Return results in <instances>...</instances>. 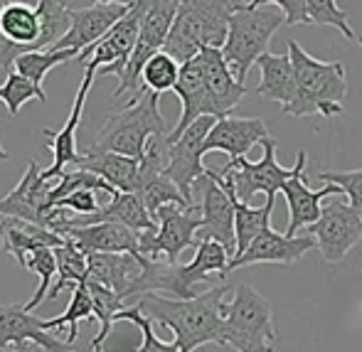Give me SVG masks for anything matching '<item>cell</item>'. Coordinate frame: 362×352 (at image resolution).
<instances>
[{
	"label": "cell",
	"instance_id": "f6af8a7d",
	"mask_svg": "<svg viewBox=\"0 0 362 352\" xmlns=\"http://www.w3.org/2000/svg\"><path fill=\"white\" fill-rule=\"evenodd\" d=\"M0 352H45V350L37 348V345H33V343H28V345H10V348H5Z\"/></svg>",
	"mask_w": 362,
	"mask_h": 352
},
{
	"label": "cell",
	"instance_id": "d6986e66",
	"mask_svg": "<svg viewBox=\"0 0 362 352\" xmlns=\"http://www.w3.org/2000/svg\"><path fill=\"white\" fill-rule=\"evenodd\" d=\"M54 187V180H42V168L35 160L28 163L23 180L18 182L15 190L0 200V214L3 217L23 219V222H33L42 227V217L47 212V195Z\"/></svg>",
	"mask_w": 362,
	"mask_h": 352
},
{
	"label": "cell",
	"instance_id": "5b68a950",
	"mask_svg": "<svg viewBox=\"0 0 362 352\" xmlns=\"http://www.w3.org/2000/svg\"><path fill=\"white\" fill-rule=\"evenodd\" d=\"M153 136H170V131L160 116V96L144 91L136 101H129L124 111L109 116L89 151L144 160L146 146Z\"/></svg>",
	"mask_w": 362,
	"mask_h": 352
},
{
	"label": "cell",
	"instance_id": "1f68e13d",
	"mask_svg": "<svg viewBox=\"0 0 362 352\" xmlns=\"http://www.w3.org/2000/svg\"><path fill=\"white\" fill-rule=\"evenodd\" d=\"M54 259H57V281H54L52 291H49L47 300H54L64 288H79L89 281V262L81 249L74 244H64V247L54 249Z\"/></svg>",
	"mask_w": 362,
	"mask_h": 352
},
{
	"label": "cell",
	"instance_id": "d6a6232c",
	"mask_svg": "<svg viewBox=\"0 0 362 352\" xmlns=\"http://www.w3.org/2000/svg\"><path fill=\"white\" fill-rule=\"evenodd\" d=\"M276 205V197H267L264 207H252L239 202L237 197V217H234V232H237V254L234 257H242L252 242L264 232L267 227H272V212Z\"/></svg>",
	"mask_w": 362,
	"mask_h": 352
},
{
	"label": "cell",
	"instance_id": "c3c4849f",
	"mask_svg": "<svg viewBox=\"0 0 362 352\" xmlns=\"http://www.w3.org/2000/svg\"><path fill=\"white\" fill-rule=\"evenodd\" d=\"M358 42H360V47H362V35H358Z\"/></svg>",
	"mask_w": 362,
	"mask_h": 352
},
{
	"label": "cell",
	"instance_id": "83f0119b",
	"mask_svg": "<svg viewBox=\"0 0 362 352\" xmlns=\"http://www.w3.org/2000/svg\"><path fill=\"white\" fill-rule=\"evenodd\" d=\"M74 168L104 177L119 192L141 190V160H134V158L116 156V153H96L86 148V153L74 163Z\"/></svg>",
	"mask_w": 362,
	"mask_h": 352
},
{
	"label": "cell",
	"instance_id": "e575fe53",
	"mask_svg": "<svg viewBox=\"0 0 362 352\" xmlns=\"http://www.w3.org/2000/svg\"><path fill=\"white\" fill-rule=\"evenodd\" d=\"M139 195L144 197V202H146V207H148V212H151L153 219H156V214L168 205L192 207L165 172H158V175H141Z\"/></svg>",
	"mask_w": 362,
	"mask_h": 352
},
{
	"label": "cell",
	"instance_id": "d4e9b609",
	"mask_svg": "<svg viewBox=\"0 0 362 352\" xmlns=\"http://www.w3.org/2000/svg\"><path fill=\"white\" fill-rule=\"evenodd\" d=\"M64 244H67V239L40 227V224L23 222V219L13 217L0 219V249H3V254L15 257V262L23 269L33 252H37V249H57L64 247Z\"/></svg>",
	"mask_w": 362,
	"mask_h": 352
},
{
	"label": "cell",
	"instance_id": "ba28073f",
	"mask_svg": "<svg viewBox=\"0 0 362 352\" xmlns=\"http://www.w3.org/2000/svg\"><path fill=\"white\" fill-rule=\"evenodd\" d=\"M177 8H180L177 0H144L139 42H136L134 54L126 64V71L121 74L119 86L114 89V99H121L129 91V101H136L146 91L144 84H141V74H144L146 64L165 47L168 35H170L173 23L177 18Z\"/></svg>",
	"mask_w": 362,
	"mask_h": 352
},
{
	"label": "cell",
	"instance_id": "e0dca14e",
	"mask_svg": "<svg viewBox=\"0 0 362 352\" xmlns=\"http://www.w3.org/2000/svg\"><path fill=\"white\" fill-rule=\"evenodd\" d=\"M310 249H318L315 239L310 234H298V237H286V234L274 232V227H267L252 247L229 262V271H237L242 266H254V264H293Z\"/></svg>",
	"mask_w": 362,
	"mask_h": 352
},
{
	"label": "cell",
	"instance_id": "ab89813d",
	"mask_svg": "<svg viewBox=\"0 0 362 352\" xmlns=\"http://www.w3.org/2000/svg\"><path fill=\"white\" fill-rule=\"evenodd\" d=\"M177 79H180V64L165 52H158L151 62L146 64L144 74H141V84L146 91L153 94H165V91H175Z\"/></svg>",
	"mask_w": 362,
	"mask_h": 352
},
{
	"label": "cell",
	"instance_id": "2e32d148",
	"mask_svg": "<svg viewBox=\"0 0 362 352\" xmlns=\"http://www.w3.org/2000/svg\"><path fill=\"white\" fill-rule=\"evenodd\" d=\"M37 345L45 352H76L67 340H57L54 333L45 330V320L28 313L25 305L5 303L0 305V350L10 345Z\"/></svg>",
	"mask_w": 362,
	"mask_h": 352
},
{
	"label": "cell",
	"instance_id": "44dd1931",
	"mask_svg": "<svg viewBox=\"0 0 362 352\" xmlns=\"http://www.w3.org/2000/svg\"><path fill=\"white\" fill-rule=\"evenodd\" d=\"M89 281L111 288L121 300L134 298L136 283L144 276V257L136 254H89Z\"/></svg>",
	"mask_w": 362,
	"mask_h": 352
},
{
	"label": "cell",
	"instance_id": "60d3db41",
	"mask_svg": "<svg viewBox=\"0 0 362 352\" xmlns=\"http://www.w3.org/2000/svg\"><path fill=\"white\" fill-rule=\"evenodd\" d=\"M69 59H79V54L67 52V49L64 52H52V49H47V52H28L15 62V71H20L25 79H30L37 89H42V81L47 76V71L69 62Z\"/></svg>",
	"mask_w": 362,
	"mask_h": 352
},
{
	"label": "cell",
	"instance_id": "d590c367",
	"mask_svg": "<svg viewBox=\"0 0 362 352\" xmlns=\"http://www.w3.org/2000/svg\"><path fill=\"white\" fill-rule=\"evenodd\" d=\"M81 320H94V300H91V293H89V288H86V283L72 291V298H69V305L64 308L62 315L45 320V330L54 333V330L69 325L67 343L74 345V340L79 338V323Z\"/></svg>",
	"mask_w": 362,
	"mask_h": 352
},
{
	"label": "cell",
	"instance_id": "f35d334b",
	"mask_svg": "<svg viewBox=\"0 0 362 352\" xmlns=\"http://www.w3.org/2000/svg\"><path fill=\"white\" fill-rule=\"evenodd\" d=\"M33 99L45 104L47 96H45V91L37 89L33 81L25 79L20 71H8V74H5V84L0 86V101H3L5 109H8V119H15V116L20 114V109Z\"/></svg>",
	"mask_w": 362,
	"mask_h": 352
},
{
	"label": "cell",
	"instance_id": "4316f807",
	"mask_svg": "<svg viewBox=\"0 0 362 352\" xmlns=\"http://www.w3.org/2000/svg\"><path fill=\"white\" fill-rule=\"evenodd\" d=\"M259 71H262V79H259L257 94L262 99L279 101L284 109V114L288 116V111L298 101V81H296V71L291 64L288 52L286 54H264L257 62Z\"/></svg>",
	"mask_w": 362,
	"mask_h": 352
},
{
	"label": "cell",
	"instance_id": "7a4b0ae2",
	"mask_svg": "<svg viewBox=\"0 0 362 352\" xmlns=\"http://www.w3.org/2000/svg\"><path fill=\"white\" fill-rule=\"evenodd\" d=\"M239 8V0H182L163 52L182 67L202 49H222L227 42L229 18Z\"/></svg>",
	"mask_w": 362,
	"mask_h": 352
},
{
	"label": "cell",
	"instance_id": "ee69618b",
	"mask_svg": "<svg viewBox=\"0 0 362 352\" xmlns=\"http://www.w3.org/2000/svg\"><path fill=\"white\" fill-rule=\"evenodd\" d=\"M54 207H62V210H69L74 214H96L101 210L99 202H96V192H89V190H81V192H72L67 195L64 200H59Z\"/></svg>",
	"mask_w": 362,
	"mask_h": 352
},
{
	"label": "cell",
	"instance_id": "74e56055",
	"mask_svg": "<svg viewBox=\"0 0 362 352\" xmlns=\"http://www.w3.org/2000/svg\"><path fill=\"white\" fill-rule=\"evenodd\" d=\"M25 269L40 276L37 291H35L33 298L25 303V310H28V313H33L35 308H40V305L47 300L49 291H52V286H54L52 281H54V276H57V259H54V249H37V252H33L28 257Z\"/></svg>",
	"mask_w": 362,
	"mask_h": 352
},
{
	"label": "cell",
	"instance_id": "8d00e7d4",
	"mask_svg": "<svg viewBox=\"0 0 362 352\" xmlns=\"http://www.w3.org/2000/svg\"><path fill=\"white\" fill-rule=\"evenodd\" d=\"M86 288H89L91 300H94V318L99 320V333H96V338L91 340V348H101V343L109 338L111 325L116 323V315H119L121 310H126V303L114 293V291L106 288V286H101V283L86 281Z\"/></svg>",
	"mask_w": 362,
	"mask_h": 352
},
{
	"label": "cell",
	"instance_id": "9c48e42d",
	"mask_svg": "<svg viewBox=\"0 0 362 352\" xmlns=\"http://www.w3.org/2000/svg\"><path fill=\"white\" fill-rule=\"evenodd\" d=\"M156 229L139 232V249L144 259L177 264L185 249L197 247V232L202 229L200 205H168L156 214Z\"/></svg>",
	"mask_w": 362,
	"mask_h": 352
},
{
	"label": "cell",
	"instance_id": "7402d4cb",
	"mask_svg": "<svg viewBox=\"0 0 362 352\" xmlns=\"http://www.w3.org/2000/svg\"><path fill=\"white\" fill-rule=\"evenodd\" d=\"M303 172H305V165L281 187L284 197H286V205H288L286 237H298L300 229H308L318 222L320 214H323L320 200H325L328 195H343L338 185H325L323 190H310Z\"/></svg>",
	"mask_w": 362,
	"mask_h": 352
},
{
	"label": "cell",
	"instance_id": "7dc6e473",
	"mask_svg": "<svg viewBox=\"0 0 362 352\" xmlns=\"http://www.w3.org/2000/svg\"><path fill=\"white\" fill-rule=\"evenodd\" d=\"M91 352H104V350H101V348H91Z\"/></svg>",
	"mask_w": 362,
	"mask_h": 352
},
{
	"label": "cell",
	"instance_id": "b9f144b4",
	"mask_svg": "<svg viewBox=\"0 0 362 352\" xmlns=\"http://www.w3.org/2000/svg\"><path fill=\"white\" fill-rule=\"evenodd\" d=\"M119 320H129V323H134L136 328L141 330V335H144L141 348L134 350V352H180V348L175 345V340H173V343H163V340L158 338L156 330H153V323L146 318L144 313H141L139 305H131V308L121 310V313L116 315V323H119Z\"/></svg>",
	"mask_w": 362,
	"mask_h": 352
},
{
	"label": "cell",
	"instance_id": "484cf974",
	"mask_svg": "<svg viewBox=\"0 0 362 352\" xmlns=\"http://www.w3.org/2000/svg\"><path fill=\"white\" fill-rule=\"evenodd\" d=\"M286 18V25H330L345 40H358L348 23V13L335 0H272Z\"/></svg>",
	"mask_w": 362,
	"mask_h": 352
},
{
	"label": "cell",
	"instance_id": "9a60e30c",
	"mask_svg": "<svg viewBox=\"0 0 362 352\" xmlns=\"http://www.w3.org/2000/svg\"><path fill=\"white\" fill-rule=\"evenodd\" d=\"M99 69L94 64H86L84 67V79H81L79 89H76V96H74V104H72V111H69V119L67 124L62 126L59 131H52V129H45V139H47V146L52 151V165L45 168L42 170V180L49 182V180H57L69 165L74 168V163L79 160V153H76V131H79V124H81V114H84V104H86V94L91 89V81L96 79Z\"/></svg>",
	"mask_w": 362,
	"mask_h": 352
},
{
	"label": "cell",
	"instance_id": "603a6c76",
	"mask_svg": "<svg viewBox=\"0 0 362 352\" xmlns=\"http://www.w3.org/2000/svg\"><path fill=\"white\" fill-rule=\"evenodd\" d=\"M175 94L182 104V111H180V119H177L175 129L168 136V143H175L195 121H200L202 116H212V101H210V94H207V84H205V76H202V67L197 57L180 67V79H177ZM212 119H215V116H212Z\"/></svg>",
	"mask_w": 362,
	"mask_h": 352
},
{
	"label": "cell",
	"instance_id": "30bf717a",
	"mask_svg": "<svg viewBox=\"0 0 362 352\" xmlns=\"http://www.w3.org/2000/svg\"><path fill=\"white\" fill-rule=\"evenodd\" d=\"M264 158L259 163H252L247 158H237V160H229L227 165L219 170V175H232L234 192H237L239 202L249 205L259 192H264L267 197H276V192L300 170L303 165H308V156L305 151L296 153V165L293 168H281L276 163V148L279 141L274 136H269L262 143Z\"/></svg>",
	"mask_w": 362,
	"mask_h": 352
},
{
	"label": "cell",
	"instance_id": "f1b7e54d",
	"mask_svg": "<svg viewBox=\"0 0 362 352\" xmlns=\"http://www.w3.org/2000/svg\"><path fill=\"white\" fill-rule=\"evenodd\" d=\"M40 37H42V23H40L37 3L18 0L0 5V40L40 52Z\"/></svg>",
	"mask_w": 362,
	"mask_h": 352
},
{
	"label": "cell",
	"instance_id": "8fae6325",
	"mask_svg": "<svg viewBox=\"0 0 362 352\" xmlns=\"http://www.w3.org/2000/svg\"><path fill=\"white\" fill-rule=\"evenodd\" d=\"M74 10V20L69 33L64 35L62 42L52 47V52H76L81 54L84 49L94 47L99 40L109 35V30L116 23L126 18L134 10L136 3H114V0H69Z\"/></svg>",
	"mask_w": 362,
	"mask_h": 352
},
{
	"label": "cell",
	"instance_id": "4dcf8cb0",
	"mask_svg": "<svg viewBox=\"0 0 362 352\" xmlns=\"http://www.w3.org/2000/svg\"><path fill=\"white\" fill-rule=\"evenodd\" d=\"M40 23H42V37H40L37 49L47 52L57 42H62L64 35L69 33L74 20V10L69 0H37Z\"/></svg>",
	"mask_w": 362,
	"mask_h": 352
},
{
	"label": "cell",
	"instance_id": "7c38bea8",
	"mask_svg": "<svg viewBox=\"0 0 362 352\" xmlns=\"http://www.w3.org/2000/svg\"><path fill=\"white\" fill-rule=\"evenodd\" d=\"M141 18H144V0H136L134 10L121 23H116L104 40H99L94 47L84 49L76 62H81L84 67L94 64L99 74H116L121 79L136 49V42H139Z\"/></svg>",
	"mask_w": 362,
	"mask_h": 352
},
{
	"label": "cell",
	"instance_id": "4fadbf2b",
	"mask_svg": "<svg viewBox=\"0 0 362 352\" xmlns=\"http://www.w3.org/2000/svg\"><path fill=\"white\" fill-rule=\"evenodd\" d=\"M308 234L315 239L325 262L340 264L362 239V219L348 202H330L328 207H323L318 222L308 227Z\"/></svg>",
	"mask_w": 362,
	"mask_h": 352
},
{
	"label": "cell",
	"instance_id": "ac0fdd59",
	"mask_svg": "<svg viewBox=\"0 0 362 352\" xmlns=\"http://www.w3.org/2000/svg\"><path fill=\"white\" fill-rule=\"evenodd\" d=\"M202 67V76H205L207 94L212 101V116L215 119H224V116L232 114V109L249 94L247 84L237 79L229 69L227 59H224L222 49L207 47L197 54Z\"/></svg>",
	"mask_w": 362,
	"mask_h": 352
},
{
	"label": "cell",
	"instance_id": "6da1fadb",
	"mask_svg": "<svg viewBox=\"0 0 362 352\" xmlns=\"http://www.w3.org/2000/svg\"><path fill=\"white\" fill-rule=\"evenodd\" d=\"M229 288L224 283L190 300H175L165 295L148 293L139 298V308L151 323L175 333V345L180 352H195L202 345H224V295Z\"/></svg>",
	"mask_w": 362,
	"mask_h": 352
},
{
	"label": "cell",
	"instance_id": "f546056e",
	"mask_svg": "<svg viewBox=\"0 0 362 352\" xmlns=\"http://www.w3.org/2000/svg\"><path fill=\"white\" fill-rule=\"evenodd\" d=\"M96 222H116L134 232H148V229L158 227L139 192H119L116 197H111L109 205L96 212Z\"/></svg>",
	"mask_w": 362,
	"mask_h": 352
},
{
	"label": "cell",
	"instance_id": "8992f818",
	"mask_svg": "<svg viewBox=\"0 0 362 352\" xmlns=\"http://www.w3.org/2000/svg\"><path fill=\"white\" fill-rule=\"evenodd\" d=\"M272 303L254 286L239 283L224 305V345L237 352H276Z\"/></svg>",
	"mask_w": 362,
	"mask_h": 352
},
{
	"label": "cell",
	"instance_id": "277c9868",
	"mask_svg": "<svg viewBox=\"0 0 362 352\" xmlns=\"http://www.w3.org/2000/svg\"><path fill=\"white\" fill-rule=\"evenodd\" d=\"M281 25H286L284 13L272 0H249L229 18L227 42L222 54L227 59L232 74L244 84L249 69L269 54L272 37Z\"/></svg>",
	"mask_w": 362,
	"mask_h": 352
},
{
	"label": "cell",
	"instance_id": "3957f363",
	"mask_svg": "<svg viewBox=\"0 0 362 352\" xmlns=\"http://www.w3.org/2000/svg\"><path fill=\"white\" fill-rule=\"evenodd\" d=\"M288 57L298 81V101L288 116H313L323 119L343 116L348 96V69L343 62H320L308 54L296 40H288Z\"/></svg>",
	"mask_w": 362,
	"mask_h": 352
},
{
	"label": "cell",
	"instance_id": "836d02e7",
	"mask_svg": "<svg viewBox=\"0 0 362 352\" xmlns=\"http://www.w3.org/2000/svg\"><path fill=\"white\" fill-rule=\"evenodd\" d=\"M81 190L104 192V195H109V197L119 195V190H114L104 177L94 175V172H89V170H81V168H74V170H64L62 175L54 180V187L47 195V210H52V207L57 205L59 200H64L67 195L81 192Z\"/></svg>",
	"mask_w": 362,
	"mask_h": 352
},
{
	"label": "cell",
	"instance_id": "7bdbcfd3",
	"mask_svg": "<svg viewBox=\"0 0 362 352\" xmlns=\"http://www.w3.org/2000/svg\"><path fill=\"white\" fill-rule=\"evenodd\" d=\"M318 180H323L325 185H338L340 192L348 197V205L362 219V168L358 170H323L318 172Z\"/></svg>",
	"mask_w": 362,
	"mask_h": 352
},
{
	"label": "cell",
	"instance_id": "bcb514c9",
	"mask_svg": "<svg viewBox=\"0 0 362 352\" xmlns=\"http://www.w3.org/2000/svg\"><path fill=\"white\" fill-rule=\"evenodd\" d=\"M8 151H5V148H3V143H0V160H8Z\"/></svg>",
	"mask_w": 362,
	"mask_h": 352
},
{
	"label": "cell",
	"instance_id": "5bb4252c",
	"mask_svg": "<svg viewBox=\"0 0 362 352\" xmlns=\"http://www.w3.org/2000/svg\"><path fill=\"white\" fill-rule=\"evenodd\" d=\"M215 124H217V119L202 116V119L195 121L175 143H170V160H168L165 175L175 182L177 190L182 192V197H185L190 205H192V185H195L207 170V168L202 165V158H205V141Z\"/></svg>",
	"mask_w": 362,
	"mask_h": 352
},
{
	"label": "cell",
	"instance_id": "52a82bcc",
	"mask_svg": "<svg viewBox=\"0 0 362 352\" xmlns=\"http://www.w3.org/2000/svg\"><path fill=\"white\" fill-rule=\"evenodd\" d=\"M192 205L202 210V229L197 232V244L202 239L222 244L234 259L237 254V232H234V217H237V192H234L232 175H219V170L207 168L205 175L192 185Z\"/></svg>",
	"mask_w": 362,
	"mask_h": 352
},
{
	"label": "cell",
	"instance_id": "ffe728a7",
	"mask_svg": "<svg viewBox=\"0 0 362 352\" xmlns=\"http://www.w3.org/2000/svg\"><path fill=\"white\" fill-rule=\"evenodd\" d=\"M267 139V124L257 116H247V119L224 116V119H217V124L207 136L205 156L212 151H222L229 156V160H237V158H247L254 146H262Z\"/></svg>",
	"mask_w": 362,
	"mask_h": 352
},
{
	"label": "cell",
	"instance_id": "cb8c5ba5",
	"mask_svg": "<svg viewBox=\"0 0 362 352\" xmlns=\"http://www.w3.org/2000/svg\"><path fill=\"white\" fill-rule=\"evenodd\" d=\"M69 244L89 257V254H136L141 257L139 249V232L124 227L116 222H99L91 227L72 229L64 234Z\"/></svg>",
	"mask_w": 362,
	"mask_h": 352
}]
</instances>
